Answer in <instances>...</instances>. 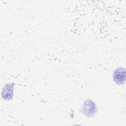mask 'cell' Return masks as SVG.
Instances as JSON below:
<instances>
[{
  "label": "cell",
  "instance_id": "obj_1",
  "mask_svg": "<svg viewBox=\"0 0 126 126\" xmlns=\"http://www.w3.org/2000/svg\"><path fill=\"white\" fill-rule=\"evenodd\" d=\"M125 70L124 69H118L114 74V79L118 84H122L125 80Z\"/></svg>",
  "mask_w": 126,
  "mask_h": 126
}]
</instances>
